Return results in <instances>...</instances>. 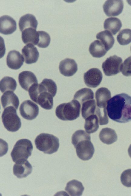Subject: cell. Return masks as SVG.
<instances>
[{"label":"cell","instance_id":"obj_28","mask_svg":"<svg viewBox=\"0 0 131 196\" xmlns=\"http://www.w3.org/2000/svg\"><path fill=\"white\" fill-rule=\"evenodd\" d=\"M98 122V118L95 114L87 117L84 126L86 132L90 134L96 132L99 127Z\"/></svg>","mask_w":131,"mask_h":196},{"label":"cell","instance_id":"obj_31","mask_svg":"<svg viewBox=\"0 0 131 196\" xmlns=\"http://www.w3.org/2000/svg\"><path fill=\"white\" fill-rule=\"evenodd\" d=\"M117 40L121 45H125L131 42V29H126L121 30L117 36Z\"/></svg>","mask_w":131,"mask_h":196},{"label":"cell","instance_id":"obj_19","mask_svg":"<svg viewBox=\"0 0 131 196\" xmlns=\"http://www.w3.org/2000/svg\"><path fill=\"white\" fill-rule=\"evenodd\" d=\"M2 104L4 109L8 106H12L17 110L19 104L18 98L12 91L5 92L1 98Z\"/></svg>","mask_w":131,"mask_h":196},{"label":"cell","instance_id":"obj_32","mask_svg":"<svg viewBox=\"0 0 131 196\" xmlns=\"http://www.w3.org/2000/svg\"><path fill=\"white\" fill-rule=\"evenodd\" d=\"M38 32L39 34V39L37 46L40 48H46L49 46L50 42V35L44 31H39Z\"/></svg>","mask_w":131,"mask_h":196},{"label":"cell","instance_id":"obj_2","mask_svg":"<svg viewBox=\"0 0 131 196\" xmlns=\"http://www.w3.org/2000/svg\"><path fill=\"white\" fill-rule=\"evenodd\" d=\"M57 91L55 82L51 79L45 78L39 84L33 85L28 92L31 100L46 110L51 109L53 106V98Z\"/></svg>","mask_w":131,"mask_h":196},{"label":"cell","instance_id":"obj_14","mask_svg":"<svg viewBox=\"0 0 131 196\" xmlns=\"http://www.w3.org/2000/svg\"><path fill=\"white\" fill-rule=\"evenodd\" d=\"M59 69L60 73L65 76L73 75L77 70V65L73 59L67 58L60 62Z\"/></svg>","mask_w":131,"mask_h":196},{"label":"cell","instance_id":"obj_35","mask_svg":"<svg viewBox=\"0 0 131 196\" xmlns=\"http://www.w3.org/2000/svg\"><path fill=\"white\" fill-rule=\"evenodd\" d=\"M121 72L125 76H131V56L126 59L122 64Z\"/></svg>","mask_w":131,"mask_h":196},{"label":"cell","instance_id":"obj_33","mask_svg":"<svg viewBox=\"0 0 131 196\" xmlns=\"http://www.w3.org/2000/svg\"><path fill=\"white\" fill-rule=\"evenodd\" d=\"M95 114L97 116L98 118L100 125H106L109 123V119L106 107L101 109L97 106Z\"/></svg>","mask_w":131,"mask_h":196},{"label":"cell","instance_id":"obj_8","mask_svg":"<svg viewBox=\"0 0 131 196\" xmlns=\"http://www.w3.org/2000/svg\"><path fill=\"white\" fill-rule=\"evenodd\" d=\"M123 60L116 55L111 56L107 58L102 64V68L105 75H115L121 71Z\"/></svg>","mask_w":131,"mask_h":196},{"label":"cell","instance_id":"obj_26","mask_svg":"<svg viewBox=\"0 0 131 196\" xmlns=\"http://www.w3.org/2000/svg\"><path fill=\"white\" fill-rule=\"evenodd\" d=\"M96 37L103 44L107 51L111 49L114 44V39L111 33L108 30L99 32L97 34Z\"/></svg>","mask_w":131,"mask_h":196},{"label":"cell","instance_id":"obj_21","mask_svg":"<svg viewBox=\"0 0 131 196\" xmlns=\"http://www.w3.org/2000/svg\"><path fill=\"white\" fill-rule=\"evenodd\" d=\"M38 22L33 15L27 14L21 17L20 19L18 25L21 32L25 29L31 28L36 29Z\"/></svg>","mask_w":131,"mask_h":196},{"label":"cell","instance_id":"obj_34","mask_svg":"<svg viewBox=\"0 0 131 196\" xmlns=\"http://www.w3.org/2000/svg\"><path fill=\"white\" fill-rule=\"evenodd\" d=\"M120 180L122 184L125 186L131 187V169L126 170L122 173Z\"/></svg>","mask_w":131,"mask_h":196},{"label":"cell","instance_id":"obj_25","mask_svg":"<svg viewBox=\"0 0 131 196\" xmlns=\"http://www.w3.org/2000/svg\"><path fill=\"white\" fill-rule=\"evenodd\" d=\"M103 25L105 29L115 35L120 30L122 24L120 20L117 18L110 17L105 20Z\"/></svg>","mask_w":131,"mask_h":196},{"label":"cell","instance_id":"obj_1","mask_svg":"<svg viewBox=\"0 0 131 196\" xmlns=\"http://www.w3.org/2000/svg\"><path fill=\"white\" fill-rule=\"evenodd\" d=\"M106 109L109 117L120 123L131 120V96L125 93L116 95L108 101Z\"/></svg>","mask_w":131,"mask_h":196},{"label":"cell","instance_id":"obj_36","mask_svg":"<svg viewBox=\"0 0 131 196\" xmlns=\"http://www.w3.org/2000/svg\"><path fill=\"white\" fill-rule=\"evenodd\" d=\"M128 152L129 157L131 158V144H130L128 148Z\"/></svg>","mask_w":131,"mask_h":196},{"label":"cell","instance_id":"obj_4","mask_svg":"<svg viewBox=\"0 0 131 196\" xmlns=\"http://www.w3.org/2000/svg\"><path fill=\"white\" fill-rule=\"evenodd\" d=\"M81 107L80 103L73 99L69 102L57 106L55 110L56 115L62 120H73L80 116Z\"/></svg>","mask_w":131,"mask_h":196},{"label":"cell","instance_id":"obj_12","mask_svg":"<svg viewBox=\"0 0 131 196\" xmlns=\"http://www.w3.org/2000/svg\"><path fill=\"white\" fill-rule=\"evenodd\" d=\"M32 167L27 160H22L15 162L13 167L14 174L18 178L27 177L32 172Z\"/></svg>","mask_w":131,"mask_h":196},{"label":"cell","instance_id":"obj_16","mask_svg":"<svg viewBox=\"0 0 131 196\" xmlns=\"http://www.w3.org/2000/svg\"><path fill=\"white\" fill-rule=\"evenodd\" d=\"M24 58L18 51L12 50L9 51L6 58V63L8 67L13 69H19L23 65Z\"/></svg>","mask_w":131,"mask_h":196},{"label":"cell","instance_id":"obj_17","mask_svg":"<svg viewBox=\"0 0 131 196\" xmlns=\"http://www.w3.org/2000/svg\"><path fill=\"white\" fill-rule=\"evenodd\" d=\"M22 55L25 63L31 64L36 63L39 56V52L37 48L31 44H27L21 50Z\"/></svg>","mask_w":131,"mask_h":196},{"label":"cell","instance_id":"obj_11","mask_svg":"<svg viewBox=\"0 0 131 196\" xmlns=\"http://www.w3.org/2000/svg\"><path fill=\"white\" fill-rule=\"evenodd\" d=\"M123 8V2L121 0H107L103 6V11L108 16H118L122 12Z\"/></svg>","mask_w":131,"mask_h":196},{"label":"cell","instance_id":"obj_23","mask_svg":"<svg viewBox=\"0 0 131 196\" xmlns=\"http://www.w3.org/2000/svg\"><path fill=\"white\" fill-rule=\"evenodd\" d=\"M65 190L70 196H79L82 195L84 187L80 182L73 180L67 183Z\"/></svg>","mask_w":131,"mask_h":196},{"label":"cell","instance_id":"obj_29","mask_svg":"<svg viewBox=\"0 0 131 196\" xmlns=\"http://www.w3.org/2000/svg\"><path fill=\"white\" fill-rule=\"evenodd\" d=\"M94 98V93L90 89L85 88L77 91L74 96V99L77 100L81 105L84 102Z\"/></svg>","mask_w":131,"mask_h":196},{"label":"cell","instance_id":"obj_18","mask_svg":"<svg viewBox=\"0 0 131 196\" xmlns=\"http://www.w3.org/2000/svg\"><path fill=\"white\" fill-rule=\"evenodd\" d=\"M95 97L97 106L100 109H104L106 107L107 103L111 97V93L107 88L101 87L96 92Z\"/></svg>","mask_w":131,"mask_h":196},{"label":"cell","instance_id":"obj_5","mask_svg":"<svg viewBox=\"0 0 131 196\" xmlns=\"http://www.w3.org/2000/svg\"><path fill=\"white\" fill-rule=\"evenodd\" d=\"M34 142L38 149L47 154H51L56 152L59 147L58 138L48 133L40 134L36 138Z\"/></svg>","mask_w":131,"mask_h":196},{"label":"cell","instance_id":"obj_13","mask_svg":"<svg viewBox=\"0 0 131 196\" xmlns=\"http://www.w3.org/2000/svg\"><path fill=\"white\" fill-rule=\"evenodd\" d=\"M18 80L21 87L27 91L33 85L38 83L37 78L34 74L28 71H23L20 73Z\"/></svg>","mask_w":131,"mask_h":196},{"label":"cell","instance_id":"obj_20","mask_svg":"<svg viewBox=\"0 0 131 196\" xmlns=\"http://www.w3.org/2000/svg\"><path fill=\"white\" fill-rule=\"evenodd\" d=\"M21 38L25 44H31L36 45L39 42V33L35 29L31 28H27L22 32Z\"/></svg>","mask_w":131,"mask_h":196},{"label":"cell","instance_id":"obj_30","mask_svg":"<svg viewBox=\"0 0 131 196\" xmlns=\"http://www.w3.org/2000/svg\"><path fill=\"white\" fill-rule=\"evenodd\" d=\"M17 86L16 81L11 77L5 76L0 81V90L2 93L8 91L14 92Z\"/></svg>","mask_w":131,"mask_h":196},{"label":"cell","instance_id":"obj_15","mask_svg":"<svg viewBox=\"0 0 131 196\" xmlns=\"http://www.w3.org/2000/svg\"><path fill=\"white\" fill-rule=\"evenodd\" d=\"M17 24L11 17L4 15L0 18V32L4 35L11 34L16 29Z\"/></svg>","mask_w":131,"mask_h":196},{"label":"cell","instance_id":"obj_27","mask_svg":"<svg viewBox=\"0 0 131 196\" xmlns=\"http://www.w3.org/2000/svg\"><path fill=\"white\" fill-rule=\"evenodd\" d=\"M81 105V115L85 119L89 116L95 114L97 106L94 99L87 100Z\"/></svg>","mask_w":131,"mask_h":196},{"label":"cell","instance_id":"obj_3","mask_svg":"<svg viewBox=\"0 0 131 196\" xmlns=\"http://www.w3.org/2000/svg\"><path fill=\"white\" fill-rule=\"evenodd\" d=\"M72 143L76 150L78 157L84 161L90 159L94 153L95 149L90 141L89 134L83 130H77L73 134Z\"/></svg>","mask_w":131,"mask_h":196},{"label":"cell","instance_id":"obj_7","mask_svg":"<svg viewBox=\"0 0 131 196\" xmlns=\"http://www.w3.org/2000/svg\"><path fill=\"white\" fill-rule=\"evenodd\" d=\"M16 110L12 106H8L4 109L2 114L3 125L10 132H16L21 126V120L17 114Z\"/></svg>","mask_w":131,"mask_h":196},{"label":"cell","instance_id":"obj_37","mask_svg":"<svg viewBox=\"0 0 131 196\" xmlns=\"http://www.w3.org/2000/svg\"><path fill=\"white\" fill-rule=\"evenodd\" d=\"M130 50H131V47H130Z\"/></svg>","mask_w":131,"mask_h":196},{"label":"cell","instance_id":"obj_6","mask_svg":"<svg viewBox=\"0 0 131 196\" xmlns=\"http://www.w3.org/2000/svg\"><path fill=\"white\" fill-rule=\"evenodd\" d=\"M33 146L31 142L26 139L18 140L15 143L11 152L13 162H16L22 160H27L31 154Z\"/></svg>","mask_w":131,"mask_h":196},{"label":"cell","instance_id":"obj_10","mask_svg":"<svg viewBox=\"0 0 131 196\" xmlns=\"http://www.w3.org/2000/svg\"><path fill=\"white\" fill-rule=\"evenodd\" d=\"M103 75L98 69L93 68L89 69L84 73V79L85 84L88 87L96 88L100 83Z\"/></svg>","mask_w":131,"mask_h":196},{"label":"cell","instance_id":"obj_22","mask_svg":"<svg viewBox=\"0 0 131 196\" xmlns=\"http://www.w3.org/2000/svg\"><path fill=\"white\" fill-rule=\"evenodd\" d=\"M99 137L101 142L107 144L113 143L117 139V136L115 130L108 127L103 128L101 130Z\"/></svg>","mask_w":131,"mask_h":196},{"label":"cell","instance_id":"obj_24","mask_svg":"<svg viewBox=\"0 0 131 196\" xmlns=\"http://www.w3.org/2000/svg\"><path fill=\"white\" fill-rule=\"evenodd\" d=\"M89 51L93 57L98 58L104 56L107 52L103 44L99 40H95L90 44Z\"/></svg>","mask_w":131,"mask_h":196},{"label":"cell","instance_id":"obj_9","mask_svg":"<svg viewBox=\"0 0 131 196\" xmlns=\"http://www.w3.org/2000/svg\"><path fill=\"white\" fill-rule=\"evenodd\" d=\"M19 111L21 115L24 118L32 120L38 115L39 109L37 105L31 101L28 100L21 103Z\"/></svg>","mask_w":131,"mask_h":196}]
</instances>
